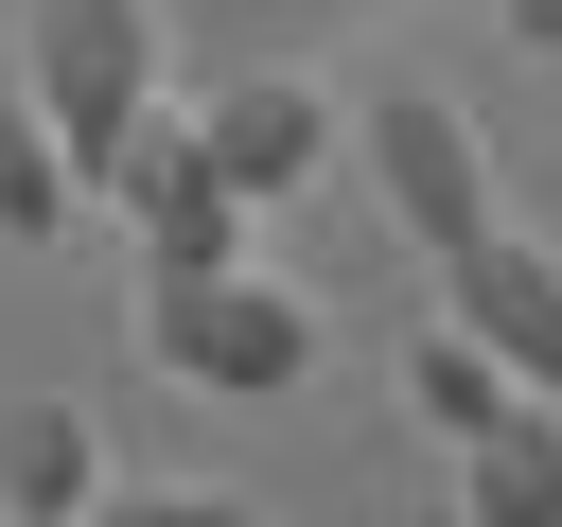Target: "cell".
Masks as SVG:
<instances>
[{
	"label": "cell",
	"instance_id": "obj_1",
	"mask_svg": "<svg viewBox=\"0 0 562 527\" xmlns=\"http://www.w3.org/2000/svg\"><path fill=\"white\" fill-rule=\"evenodd\" d=\"M123 334H140V369L193 386V404H281V386L316 369V299L263 281V264H140Z\"/></svg>",
	"mask_w": 562,
	"mask_h": 527
},
{
	"label": "cell",
	"instance_id": "obj_2",
	"mask_svg": "<svg viewBox=\"0 0 562 527\" xmlns=\"http://www.w3.org/2000/svg\"><path fill=\"white\" fill-rule=\"evenodd\" d=\"M158 88V0H18V105L53 141H105Z\"/></svg>",
	"mask_w": 562,
	"mask_h": 527
},
{
	"label": "cell",
	"instance_id": "obj_3",
	"mask_svg": "<svg viewBox=\"0 0 562 527\" xmlns=\"http://www.w3.org/2000/svg\"><path fill=\"white\" fill-rule=\"evenodd\" d=\"M351 158H369V193H386V228L439 264V246H474L492 228V141L439 105V88H386L369 123H351Z\"/></svg>",
	"mask_w": 562,
	"mask_h": 527
},
{
	"label": "cell",
	"instance_id": "obj_4",
	"mask_svg": "<svg viewBox=\"0 0 562 527\" xmlns=\"http://www.w3.org/2000/svg\"><path fill=\"white\" fill-rule=\"evenodd\" d=\"M439 316H457L509 386H562V246H527L509 211H492L474 246H439Z\"/></svg>",
	"mask_w": 562,
	"mask_h": 527
},
{
	"label": "cell",
	"instance_id": "obj_5",
	"mask_svg": "<svg viewBox=\"0 0 562 527\" xmlns=\"http://www.w3.org/2000/svg\"><path fill=\"white\" fill-rule=\"evenodd\" d=\"M193 141L228 158V193H246V211H281V193H316V158H334L351 123H334V88H316V70H228V88L193 105Z\"/></svg>",
	"mask_w": 562,
	"mask_h": 527
},
{
	"label": "cell",
	"instance_id": "obj_6",
	"mask_svg": "<svg viewBox=\"0 0 562 527\" xmlns=\"http://www.w3.org/2000/svg\"><path fill=\"white\" fill-rule=\"evenodd\" d=\"M457 527H562V386H509L457 439Z\"/></svg>",
	"mask_w": 562,
	"mask_h": 527
},
{
	"label": "cell",
	"instance_id": "obj_7",
	"mask_svg": "<svg viewBox=\"0 0 562 527\" xmlns=\"http://www.w3.org/2000/svg\"><path fill=\"white\" fill-rule=\"evenodd\" d=\"M88 492H105V439H88V404H0V509L18 527H88Z\"/></svg>",
	"mask_w": 562,
	"mask_h": 527
},
{
	"label": "cell",
	"instance_id": "obj_8",
	"mask_svg": "<svg viewBox=\"0 0 562 527\" xmlns=\"http://www.w3.org/2000/svg\"><path fill=\"white\" fill-rule=\"evenodd\" d=\"M123 211H140V264H246V193H228V158H211V141H176Z\"/></svg>",
	"mask_w": 562,
	"mask_h": 527
},
{
	"label": "cell",
	"instance_id": "obj_9",
	"mask_svg": "<svg viewBox=\"0 0 562 527\" xmlns=\"http://www.w3.org/2000/svg\"><path fill=\"white\" fill-rule=\"evenodd\" d=\"M404 404H422V422H439V439H474V422H492V404H509V369H492V351H474V334H457V316H422V334H404Z\"/></svg>",
	"mask_w": 562,
	"mask_h": 527
},
{
	"label": "cell",
	"instance_id": "obj_10",
	"mask_svg": "<svg viewBox=\"0 0 562 527\" xmlns=\"http://www.w3.org/2000/svg\"><path fill=\"white\" fill-rule=\"evenodd\" d=\"M70 193H88V176H70V141H53L35 105H0V246H53V228H70Z\"/></svg>",
	"mask_w": 562,
	"mask_h": 527
},
{
	"label": "cell",
	"instance_id": "obj_11",
	"mask_svg": "<svg viewBox=\"0 0 562 527\" xmlns=\"http://www.w3.org/2000/svg\"><path fill=\"white\" fill-rule=\"evenodd\" d=\"M88 527H263V509H246V492H123V474H105Z\"/></svg>",
	"mask_w": 562,
	"mask_h": 527
},
{
	"label": "cell",
	"instance_id": "obj_12",
	"mask_svg": "<svg viewBox=\"0 0 562 527\" xmlns=\"http://www.w3.org/2000/svg\"><path fill=\"white\" fill-rule=\"evenodd\" d=\"M509 18V53H562V0H492Z\"/></svg>",
	"mask_w": 562,
	"mask_h": 527
},
{
	"label": "cell",
	"instance_id": "obj_13",
	"mask_svg": "<svg viewBox=\"0 0 562 527\" xmlns=\"http://www.w3.org/2000/svg\"><path fill=\"white\" fill-rule=\"evenodd\" d=\"M0 527H18V509H0Z\"/></svg>",
	"mask_w": 562,
	"mask_h": 527
}]
</instances>
